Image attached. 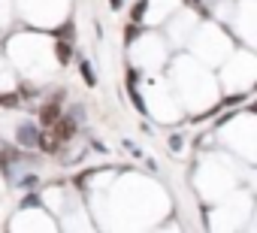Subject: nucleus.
I'll use <instances>...</instances> for the list:
<instances>
[{
  "instance_id": "nucleus-1",
  "label": "nucleus",
  "mask_w": 257,
  "mask_h": 233,
  "mask_svg": "<svg viewBox=\"0 0 257 233\" xmlns=\"http://www.w3.org/2000/svg\"><path fill=\"white\" fill-rule=\"evenodd\" d=\"M73 134H76V119H58V122H55V137H58L61 143H67Z\"/></svg>"
},
{
  "instance_id": "nucleus-6",
  "label": "nucleus",
  "mask_w": 257,
  "mask_h": 233,
  "mask_svg": "<svg viewBox=\"0 0 257 233\" xmlns=\"http://www.w3.org/2000/svg\"><path fill=\"white\" fill-rule=\"evenodd\" d=\"M82 76H85V82L88 85H94L97 79H94V73H91V64H82Z\"/></svg>"
},
{
  "instance_id": "nucleus-7",
  "label": "nucleus",
  "mask_w": 257,
  "mask_h": 233,
  "mask_svg": "<svg viewBox=\"0 0 257 233\" xmlns=\"http://www.w3.org/2000/svg\"><path fill=\"white\" fill-rule=\"evenodd\" d=\"M143 13H146V4H140V7H137V13H134V22H140V16H143Z\"/></svg>"
},
{
  "instance_id": "nucleus-4",
  "label": "nucleus",
  "mask_w": 257,
  "mask_h": 233,
  "mask_svg": "<svg viewBox=\"0 0 257 233\" xmlns=\"http://www.w3.org/2000/svg\"><path fill=\"white\" fill-rule=\"evenodd\" d=\"M58 146H61V140H58L55 134H46V137H40V149H43L46 155H55V152H58Z\"/></svg>"
},
{
  "instance_id": "nucleus-3",
  "label": "nucleus",
  "mask_w": 257,
  "mask_h": 233,
  "mask_svg": "<svg viewBox=\"0 0 257 233\" xmlns=\"http://www.w3.org/2000/svg\"><path fill=\"white\" fill-rule=\"evenodd\" d=\"M58 119H61V109H58L55 103H52V106H46V109L40 112V122H43L46 128H55V122H58Z\"/></svg>"
},
{
  "instance_id": "nucleus-5",
  "label": "nucleus",
  "mask_w": 257,
  "mask_h": 233,
  "mask_svg": "<svg viewBox=\"0 0 257 233\" xmlns=\"http://www.w3.org/2000/svg\"><path fill=\"white\" fill-rule=\"evenodd\" d=\"M55 52H58V58H61V64H67V61H70V55H73V46H70L67 40H61V43L55 46Z\"/></svg>"
},
{
  "instance_id": "nucleus-2",
  "label": "nucleus",
  "mask_w": 257,
  "mask_h": 233,
  "mask_svg": "<svg viewBox=\"0 0 257 233\" xmlns=\"http://www.w3.org/2000/svg\"><path fill=\"white\" fill-rule=\"evenodd\" d=\"M19 143H22V146H40L37 128H34V125H22V128H19Z\"/></svg>"
},
{
  "instance_id": "nucleus-8",
  "label": "nucleus",
  "mask_w": 257,
  "mask_h": 233,
  "mask_svg": "<svg viewBox=\"0 0 257 233\" xmlns=\"http://www.w3.org/2000/svg\"><path fill=\"white\" fill-rule=\"evenodd\" d=\"M16 103H19V97H16V94H13V97H4V106H16Z\"/></svg>"
}]
</instances>
